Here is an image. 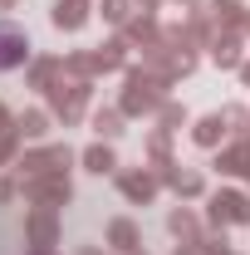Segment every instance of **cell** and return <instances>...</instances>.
I'll return each instance as SVG.
<instances>
[{
  "mask_svg": "<svg viewBox=\"0 0 250 255\" xmlns=\"http://www.w3.org/2000/svg\"><path fill=\"white\" fill-rule=\"evenodd\" d=\"M25 34L20 30H10V25H0V69H15V64L25 59Z\"/></svg>",
  "mask_w": 250,
  "mask_h": 255,
  "instance_id": "6da1fadb",
  "label": "cell"
}]
</instances>
